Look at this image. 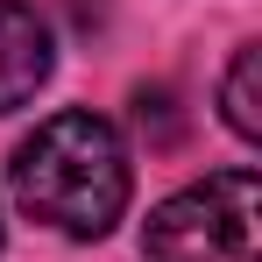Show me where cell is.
<instances>
[{
  "mask_svg": "<svg viewBox=\"0 0 262 262\" xmlns=\"http://www.w3.org/2000/svg\"><path fill=\"white\" fill-rule=\"evenodd\" d=\"M50 64H57L50 21L29 7V0H0V114L29 106V99L43 92Z\"/></svg>",
  "mask_w": 262,
  "mask_h": 262,
  "instance_id": "3957f363",
  "label": "cell"
},
{
  "mask_svg": "<svg viewBox=\"0 0 262 262\" xmlns=\"http://www.w3.org/2000/svg\"><path fill=\"white\" fill-rule=\"evenodd\" d=\"M255 213L262 184L255 170H213L206 184H184L163 199L142 227L149 262H255Z\"/></svg>",
  "mask_w": 262,
  "mask_h": 262,
  "instance_id": "7a4b0ae2",
  "label": "cell"
},
{
  "mask_svg": "<svg viewBox=\"0 0 262 262\" xmlns=\"http://www.w3.org/2000/svg\"><path fill=\"white\" fill-rule=\"evenodd\" d=\"M7 177H14V199L43 227L71 234V241H99L128 213V191H135V163H128L121 128L85 114V106L50 114L43 128L14 149Z\"/></svg>",
  "mask_w": 262,
  "mask_h": 262,
  "instance_id": "6da1fadb",
  "label": "cell"
},
{
  "mask_svg": "<svg viewBox=\"0 0 262 262\" xmlns=\"http://www.w3.org/2000/svg\"><path fill=\"white\" fill-rule=\"evenodd\" d=\"M255 64H262V50L241 43V50H234V64H227V85H220L227 128L241 135V142H255V135H262V114H255Z\"/></svg>",
  "mask_w": 262,
  "mask_h": 262,
  "instance_id": "277c9868",
  "label": "cell"
}]
</instances>
